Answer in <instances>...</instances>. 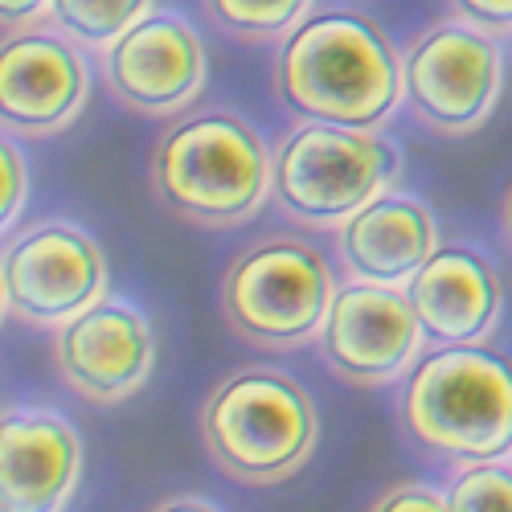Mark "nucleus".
<instances>
[{"label":"nucleus","mask_w":512,"mask_h":512,"mask_svg":"<svg viewBox=\"0 0 512 512\" xmlns=\"http://www.w3.org/2000/svg\"><path fill=\"white\" fill-rule=\"evenodd\" d=\"M197 431L205 455L230 480L246 488H279L308 467L320 439V414L291 373L246 365L209 390Z\"/></svg>","instance_id":"obj_4"},{"label":"nucleus","mask_w":512,"mask_h":512,"mask_svg":"<svg viewBox=\"0 0 512 512\" xmlns=\"http://www.w3.org/2000/svg\"><path fill=\"white\" fill-rule=\"evenodd\" d=\"M103 78L115 103L148 119L189 111L209 78L197 29L177 13H148L103 50Z\"/></svg>","instance_id":"obj_11"},{"label":"nucleus","mask_w":512,"mask_h":512,"mask_svg":"<svg viewBox=\"0 0 512 512\" xmlns=\"http://www.w3.org/2000/svg\"><path fill=\"white\" fill-rule=\"evenodd\" d=\"M398 181L402 148L381 127L300 119L275 148L271 201L304 230H340Z\"/></svg>","instance_id":"obj_5"},{"label":"nucleus","mask_w":512,"mask_h":512,"mask_svg":"<svg viewBox=\"0 0 512 512\" xmlns=\"http://www.w3.org/2000/svg\"><path fill=\"white\" fill-rule=\"evenodd\" d=\"M435 246L439 222L431 205L398 189L373 197L336 230V259L345 279L386 287H406L410 275L435 254Z\"/></svg>","instance_id":"obj_15"},{"label":"nucleus","mask_w":512,"mask_h":512,"mask_svg":"<svg viewBox=\"0 0 512 512\" xmlns=\"http://www.w3.org/2000/svg\"><path fill=\"white\" fill-rule=\"evenodd\" d=\"M381 512H443L447 508V488L431 480H398L373 500Z\"/></svg>","instance_id":"obj_20"},{"label":"nucleus","mask_w":512,"mask_h":512,"mask_svg":"<svg viewBox=\"0 0 512 512\" xmlns=\"http://www.w3.org/2000/svg\"><path fill=\"white\" fill-rule=\"evenodd\" d=\"M54 365L62 381L95 406L140 394L156 365V340L140 308L103 300L54 328Z\"/></svg>","instance_id":"obj_12"},{"label":"nucleus","mask_w":512,"mask_h":512,"mask_svg":"<svg viewBox=\"0 0 512 512\" xmlns=\"http://www.w3.org/2000/svg\"><path fill=\"white\" fill-rule=\"evenodd\" d=\"M275 95L295 119L386 127L402 99V54L361 9H312L275 50Z\"/></svg>","instance_id":"obj_1"},{"label":"nucleus","mask_w":512,"mask_h":512,"mask_svg":"<svg viewBox=\"0 0 512 512\" xmlns=\"http://www.w3.org/2000/svg\"><path fill=\"white\" fill-rule=\"evenodd\" d=\"M50 13V0H0V29L33 25Z\"/></svg>","instance_id":"obj_22"},{"label":"nucleus","mask_w":512,"mask_h":512,"mask_svg":"<svg viewBox=\"0 0 512 512\" xmlns=\"http://www.w3.org/2000/svg\"><path fill=\"white\" fill-rule=\"evenodd\" d=\"M156 508H213L209 496H164L156 500Z\"/></svg>","instance_id":"obj_24"},{"label":"nucleus","mask_w":512,"mask_h":512,"mask_svg":"<svg viewBox=\"0 0 512 512\" xmlns=\"http://www.w3.org/2000/svg\"><path fill=\"white\" fill-rule=\"evenodd\" d=\"M504 95V37L459 17L426 25L402 54V99L435 136L459 140L492 119Z\"/></svg>","instance_id":"obj_7"},{"label":"nucleus","mask_w":512,"mask_h":512,"mask_svg":"<svg viewBox=\"0 0 512 512\" xmlns=\"http://www.w3.org/2000/svg\"><path fill=\"white\" fill-rule=\"evenodd\" d=\"M9 316V295H5V275H0V324Z\"/></svg>","instance_id":"obj_25"},{"label":"nucleus","mask_w":512,"mask_h":512,"mask_svg":"<svg viewBox=\"0 0 512 512\" xmlns=\"http://www.w3.org/2000/svg\"><path fill=\"white\" fill-rule=\"evenodd\" d=\"M406 439L447 463L512 455V357L488 340L431 345L402 377Z\"/></svg>","instance_id":"obj_3"},{"label":"nucleus","mask_w":512,"mask_h":512,"mask_svg":"<svg viewBox=\"0 0 512 512\" xmlns=\"http://www.w3.org/2000/svg\"><path fill=\"white\" fill-rule=\"evenodd\" d=\"M9 316L29 328H62L107 295L103 246L66 218H41L0 250Z\"/></svg>","instance_id":"obj_8"},{"label":"nucleus","mask_w":512,"mask_h":512,"mask_svg":"<svg viewBox=\"0 0 512 512\" xmlns=\"http://www.w3.org/2000/svg\"><path fill=\"white\" fill-rule=\"evenodd\" d=\"M451 17L496 37H512V0H447Z\"/></svg>","instance_id":"obj_21"},{"label":"nucleus","mask_w":512,"mask_h":512,"mask_svg":"<svg viewBox=\"0 0 512 512\" xmlns=\"http://www.w3.org/2000/svg\"><path fill=\"white\" fill-rule=\"evenodd\" d=\"M500 238H504V246L512 254V185L504 189V201H500Z\"/></svg>","instance_id":"obj_23"},{"label":"nucleus","mask_w":512,"mask_h":512,"mask_svg":"<svg viewBox=\"0 0 512 512\" xmlns=\"http://www.w3.org/2000/svg\"><path fill=\"white\" fill-rule=\"evenodd\" d=\"M82 480V439L54 410L0 414V512L66 508Z\"/></svg>","instance_id":"obj_14"},{"label":"nucleus","mask_w":512,"mask_h":512,"mask_svg":"<svg viewBox=\"0 0 512 512\" xmlns=\"http://www.w3.org/2000/svg\"><path fill=\"white\" fill-rule=\"evenodd\" d=\"M320 361L353 390L394 386L422 357L426 336L406 287L345 279L316 332Z\"/></svg>","instance_id":"obj_9"},{"label":"nucleus","mask_w":512,"mask_h":512,"mask_svg":"<svg viewBox=\"0 0 512 512\" xmlns=\"http://www.w3.org/2000/svg\"><path fill=\"white\" fill-rule=\"evenodd\" d=\"M336 275L328 259L304 238L271 234L250 242L222 275V320L238 340L267 353H291L316 340Z\"/></svg>","instance_id":"obj_6"},{"label":"nucleus","mask_w":512,"mask_h":512,"mask_svg":"<svg viewBox=\"0 0 512 512\" xmlns=\"http://www.w3.org/2000/svg\"><path fill=\"white\" fill-rule=\"evenodd\" d=\"M209 21L238 41H283L312 13V0H201Z\"/></svg>","instance_id":"obj_17"},{"label":"nucleus","mask_w":512,"mask_h":512,"mask_svg":"<svg viewBox=\"0 0 512 512\" xmlns=\"http://www.w3.org/2000/svg\"><path fill=\"white\" fill-rule=\"evenodd\" d=\"M87 95V58L62 29L17 25L0 37V127L9 136L46 140L66 132Z\"/></svg>","instance_id":"obj_10"},{"label":"nucleus","mask_w":512,"mask_h":512,"mask_svg":"<svg viewBox=\"0 0 512 512\" xmlns=\"http://www.w3.org/2000/svg\"><path fill=\"white\" fill-rule=\"evenodd\" d=\"M443 488L455 512H512V455L455 463Z\"/></svg>","instance_id":"obj_18"},{"label":"nucleus","mask_w":512,"mask_h":512,"mask_svg":"<svg viewBox=\"0 0 512 512\" xmlns=\"http://www.w3.org/2000/svg\"><path fill=\"white\" fill-rule=\"evenodd\" d=\"M406 295L422 324L426 349L488 340L504 316L500 271L480 246L467 242H439L431 259L410 275Z\"/></svg>","instance_id":"obj_13"},{"label":"nucleus","mask_w":512,"mask_h":512,"mask_svg":"<svg viewBox=\"0 0 512 512\" xmlns=\"http://www.w3.org/2000/svg\"><path fill=\"white\" fill-rule=\"evenodd\" d=\"M29 197V168L17 148V140L0 127V234H9V226L21 218Z\"/></svg>","instance_id":"obj_19"},{"label":"nucleus","mask_w":512,"mask_h":512,"mask_svg":"<svg viewBox=\"0 0 512 512\" xmlns=\"http://www.w3.org/2000/svg\"><path fill=\"white\" fill-rule=\"evenodd\" d=\"M271 173L275 152L259 127L222 107L189 111L164 127L148 160L156 201L205 230L250 222L271 201Z\"/></svg>","instance_id":"obj_2"},{"label":"nucleus","mask_w":512,"mask_h":512,"mask_svg":"<svg viewBox=\"0 0 512 512\" xmlns=\"http://www.w3.org/2000/svg\"><path fill=\"white\" fill-rule=\"evenodd\" d=\"M152 13V0H50L46 21L62 29L82 50H107L140 17Z\"/></svg>","instance_id":"obj_16"}]
</instances>
